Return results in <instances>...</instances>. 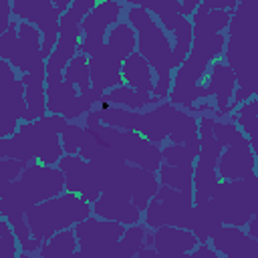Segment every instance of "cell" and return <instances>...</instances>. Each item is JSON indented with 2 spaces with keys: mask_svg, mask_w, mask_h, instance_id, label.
<instances>
[{
  "mask_svg": "<svg viewBox=\"0 0 258 258\" xmlns=\"http://www.w3.org/2000/svg\"><path fill=\"white\" fill-rule=\"evenodd\" d=\"M121 79H123V85L131 87L135 91H141V93H151L153 85H155V75H153L151 67L137 52L129 54L123 60V64H121Z\"/></svg>",
  "mask_w": 258,
  "mask_h": 258,
  "instance_id": "4316f807",
  "label": "cell"
},
{
  "mask_svg": "<svg viewBox=\"0 0 258 258\" xmlns=\"http://www.w3.org/2000/svg\"><path fill=\"white\" fill-rule=\"evenodd\" d=\"M52 6L56 8V12H58V14H64V12L69 10L71 2H69V0H52Z\"/></svg>",
  "mask_w": 258,
  "mask_h": 258,
  "instance_id": "816d5d0a",
  "label": "cell"
},
{
  "mask_svg": "<svg viewBox=\"0 0 258 258\" xmlns=\"http://www.w3.org/2000/svg\"><path fill=\"white\" fill-rule=\"evenodd\" d=\"M198 4H200V0H185V2H181L179 14H181V16H185V18H189V16H191V14L196 12Z\"/></svg>",
  "mask_w": 258,
  "mask_h": 258,
  "instance_id": "681fc988",
  "label": "cell"
},
{
  "mask_svg": "<svg viewBox=\"0 0 258 258\" xmlns=\"http://www.w3.org/2000/svg\"><path fill=\"white\" fill-rule=\"evenodd\" d=\"M83 258H113V246L123 236L125 226L95 218L93 214L73 226Z\"/></svg>",
  "mask_w": 258,
  "mask_h": 258,
  "instance_id": "8fae6325",
  "label": "cell"
},
{
  "mask_svg": "<svg viewBox=\"0 0 258 258\" xmlns=\"http://www.w3.org/2000/svg\"><path fill=\"white\" fill-rule=\"evenodd\" d=\"M105 46L115 52L121 60H125L129 54L135 52L137 48V38H135V30L131 28V24L121 18L117 24H113L105 36Z\"/></svg>",
  "mask_w": 258,
  "mask_h": 258,
  "instance_id": "1f68e13d",
  "label": "cell"
},
{
  "mask_svg": "<svg viewBox=\"0 0 258 258\" xmlns=\"http://www.w3.org/2000/svg\"><path fill=\"white\" fill-rule=\"evenodd\" d=\"M121 191V194H127L131 204L143 214V210L147 208L149 200L157 194L159 189V179H157V173L155 171H147V169H141L137 165H129L125 163L105 185L101 191Z\"/></svg>",
  "mask_w": 258,
  "mask_h": 258,
  "instance_id": "2e32d148",
  "label": "cell"
},
{
  "mask_svg": "<svg viewBox=\"0 0 258 258\" xmlns=\"http://www.w3.org/2000/svg\"><path fill=\"white\" fill-rule=\"evenodd\" d=\"M16 258H34V256H32V254H26V252H20Z\"/></svg>",
  "mask_w": 258,
  "mask_h": 258,
  "instance_id": "db71d44e",
  "label": "cell"
},
{
  "mask_svg": "<svg viewBox=\"0 0 258 258\" xmlns=\"http://www.w3.org/2000/svg\"><path fill=\"white\" fill-rule=\"evenodd\" d=\"M137 6H141L143 10H147L155 22L169 34L177 20L181 18L179 14V8H181V2L179 0H133Z\"/></svg>",
  "mask_w": 258,
  "mask_h": 258,
  "instance_id": "d6a6232c",
  "label": "cell"
},
{
  "mask_svg": "<svg viewBox=\"0 0 258 258\" xmlns=\"http://www.w3.org/2000/svg\"><path fill=\"white\" fill-rule=\"evenodd\" d=\"M155 173H157L159 185H165V187H171V189H177V191L189 194V196L194 194V183H191L194 171H187V169H179V167H171V165L161 163Z\"/></svg>",
  "mask_w": 258,
  "mask_h": 258,
  "instance_id": "74e56055",
  "label": "cell"
},
{
  "mask_svg": "<svg viewBox=\"0 0 258 258\" xmlns=\"http://www.w3.org/2000/svg\"><path fill=\"white\" fill-rule=\"evenodd\" d=\"M133 258H157V252H155L151 246H145V248H141V250L137 252V256H133Z\"/></svg>",
  "mask_w": 258,
  "mask_h": 258,
  "instance_id": "f907efd6",
  "label": "cell"
},
{
  "mask_svg": "<svg viewBox=\"0 0 258 258\" xmlns=\"http://www.w3.org/2000/svg\"><path fill=\"white\" fill-rule=\"evenodd\" d=\"M10 20H12V6L8 0H0V36L6 32Z\"/></svg>",
  "mask_w": 258,
  "mask_h": 258,
  "instance_id": "f6af8a7d",
  "label": "cell"
},
{
  "mask_svg": "<svg viewBox=\"0 0 258 258\" xmlns=\"http://www.w3.org/2000/svg\"><path fill=\"white\" fill-rule=\"evenodd\" d=\"M121 64H123V60L103 44L93 56H89L91 89L95 93L103 95V93H107V91L123 85Z\"/></svg>",
  "mask_w": 258,
  "mask_h": 258,
  "instance_id": "44dd1931",
  "label": "cell"
},
{
  "mask_svg": "<svg viewBox=\"0 0 258 258\" xmlns=\"http://www.w3.org/2000/svg\"><path fill=\"white\" fill-rule=\"evenodd\" d=\"M91 214L101 220L117 222L121 226H135L141 222V212L131 204L125 194L119 191H101L97 202L91 204Z\"/></svg>",
  "mask_w": 258,
  "mask_h": 258,
  "instance_id": "7402d4cb",
  "label": "cell"
},
{
  "mask_svg": "<svg viewBox=\"0 0 258 258\" xmlns=\"http://www.w3.org/2000/svg\"><path fill=\"white\" fill-rule=\"evenodd\" d=\"M85 127L97 131L103 137V141L123 157L125 163L137 165V167L147 169V171H157L159 169V165H161V147L153 145L151 141H147L139 133L121 131V129H113V127L103 125L97 119V115L93 113V109L85 115Z\"/></svg>",
  "mask_w": 258,
  "mask_h": 258,
  "instance_id": "8992f818",
  "label": "cell"
},
{
  "mask_svg": "<svg viewBox=\"0 0 258 258\" xmlns=\"http://www.w3.org/2000/svg\"><path fill=\"white\" fill-rule=\"evenodd\" d=\"M125 20L135 30V38H137L135 52L147 60V64L155 75V85L151 95L159 101H167V95L171 89V75H173L169 34L155 22V18L147 10L137 6L133 0L127 2Z\"/></svg>",
  "mask_w": 258,
  "mask_h": 258,
  "instance_id": "7a4b0ae2",
  "label": "cell"
},
{
  "mask_svg": "<svg viewBox=\"0 0 258 258\" xmlns=\"http://www.w3.org/2000/svg\"><path fill=\"white\" fill-rule=\"evenodd\" d=\"M56 167L64 175V191L77 194L89 204L97 202V198L101 196V183L81 155H62Z\"/></svg>",
  "mask_w": 258,
  "mask_h": 258,
  "instance_id": "d6986e66",
  "label": "cell"
},
{
  "mask_svg": "<svg viewBox=\"0 0 258 258\" xmlns=\"http://www.w3.org/2000/svg\"><path fill=\"white\" fill-rule=\"evenodd\" d=\"M26 103L24 87L20 77L0 85V139L16 133L18 125L24 121Z\"/></svg>",
  "mask_w": 258,
  "mask_h": 258,
  "instance_id": "ffe728a7",
  "label": "cell"
},
{
  "mask_svg": "<svg viewBox=\"0 0 258 258\" xmlns=\"http://www.w3.org/2000/svg\"><path fill=\"white\" fill-rule=\"evenodd\" d=\"M196 135H198V119H196V115H191V113L179 109V111H177V117H175V121H173V127H171V131H169V135H167L169 143H173V145H183L187 139H191V137H196Z\"/></svg>",
  "mask_w": 258,
  "mask_h": 258,
  "instance_id": "ab89813d",
  "label": "cell"
},
{
  "mask_svg": "<svg viewBox=\"0 0 258 258\" xmlns=\"http://www.w3.org/2000/svg\"><path fill=\"white\" fill-rule=\"evenodd\" d=\"M230 14L228 10H212V8H204L202 4H198L196 12L189 16L191 22V34H218L224 32L228 22H230Z\"/></svg>",
  "mask_w": 258,
  "mask_h": 258,
  "instance_id": "4dcf8cb0",
  "label": "cell"
},
{
  "mask_svg": "<svg viewBox=\"0 0 258 258\" xmlns=\"http://www.w3.org/2000/svg\"><path fill=\"white\" fill-rule=\"evenodd\" d=\"M123 10H125V6L117 0L97 2L95 8L81 22L79 52H83L85 56H93L105 44V36L109 32V28L121 20Z\"/></svg>",
  "mask_w": 258,
  "mask_h": 258,
  "instance_id": "9a60e30c",
  "label": "cell"
},
{
  "mask_svg": "<svg viewBox=\"0 0 258 258\" xmlns=\"http://www.w3.org/2000/svg\"><path fill=\"white\" fill-rule=\"evenodd\" d=\"M64 194V175L56 165L28 163L18 179L0 187V216L24 214L36 204Z\"/></svg>",
  "mask_w": 258,
  "mask_h": 258,
  "instance_id": "3957f363",
  "label": "cell"
},
{
  "mask_svg": "<svg viewBox=\"0 0 258 258\" xmlns=\"http://www.w3.org/2000/svg\"><path fill=\"white\" fill-rule=\"evenodd\" d=\"M12 79H16V71H14L6 60L0 58V85L8 83V81H12Z\"/></svg>",
  "mask_w": 258,
  "mask_h": 258,
  "instance_id": "bcb514c9",
  "label": "cell"
},
{
  "mask_svg": "<svg viewBox=\"0 0 258 258\" xmlns=\"http://www.w3.org/2000/svg\"><path fill=\"white\" fill-rule=\"evenodd\" d=\"M210 64L187 54V58L173 71L171 75V89L167 95V103L177 109H191L198 101L208 99L204 89V79L208 75Z\"/></svg>",
  "mask_w": 258,
  "mask_h": 258,
  "instance_id": "7c38bea8",
  "label": "cell"
},
{
  "mask_svg": "<svg viewBox=\"0 0 258 258\" xmlns=\"http://www.w3.org/2000/svg\"><path fill=\"white\" fill-rule=\"evenodd\" d=\"M40 244L42 242H38L34 236H30L26 242H22V244H18V250L20 252H26V254H34V252H38V248H40Z\"/></svg>",
  "mask_w": 258,
  "mask_h": 258,
  "instance_id": "7dc6e473",
  "label": "cell"
},
{
  "mask_svg": "<svg viewBox=\"0 0 258 258\" xmlns=\"http://www.w3.org/2000/svg\"><path fill=\"white\" fill-rule=\"evenodd\" d=\"M22 87H24V103H26V115L24 121H36L46 115V71L44 64L34 69L32 73L20 75Z\"/></svg>",
  "mask_w": 258,
  "mask_h": 258,
  "instance_id": "d4e9b609",
  "label": "cell"
},
{
  "mask_svg": "<svg viewBox=\"0 0 258 258\" xmlns=\"http://www.w3.org/2000/svg\"><path fill=\"white\" fill-rule=\"evenodd\" d=\"M194 157L187 153V149L183 145H163L161 147V163L171 165V167H179V169H187L194 171Z\"/></svg>",
  "mask_w": 258,
  "mask_h": 258,
  "instance_id": "60d3db41",
  "label": "cell"
},
{
  "mask_svg": "<svg viewBox=\"0 0 258 258\" xmlns=\"http://www.w3.org/2000/svg\"><path fill=\"white\" fill-rule=\"evenodd\" d=\"M198 238L183 228H173V226H161L153 230V240L151 248L161 254V256H177V254H187L198 246Z\"/></svg>",
  "mask_w": 258,
  "mask_h": 258,
  "instance_id": "484cf974",
  "label": "cell"
},
{
  "mask_svg": "<svg viewBox=\"0 0 258 258\" xmlns=\"http://www.w3.org/2000/svg\"><path fill=\"white\" fill-rule=\"evenodd\" d=\"M103 103H109L113 107H121V109H129V111H145L149 107H155L163 101L155 99L151 93H141V91H135L127 85H119L107 93L101 95Z\"/></svg>",
  "mask_w": 258,
  "mask_h": 258,
  "instance_id": "83f0119b",
  "label": "cell"
},
{
  "mask_svg": "<svg viewBox=\"0 0 258 258\" xmlns=\"http://www.w3.org/2000/svg\"><path fill=\"white\" fill-rule=\"evenodd\" d=\"M67 119L58 115H44L36 121H22L16 129V133L24 139L30 153L34 155V161L42 165H56L58 159L64 155L60 145V131L67 127Z\"/></svg>",
  "mask_w": 258,
  "mask_h": 258,
  "instance_id": "9c48e42d",
  "label": "cell"
},
{
  "mask_svg": "<svg viewBox=\"0 0 258 258\" xmlns=\"http://www.w3.org/2000/svg\"><path fill=\"white\" fill-rule=\"evenodd\" d=\"M97 0H73L69 10L60 14L58 22V40L54 44V50L44 60L46 71V83L62 81L64 67L71 62V58L79 52L81 42V22L83 18L95 8Z\"/></svg>",
  "mask_w": 258,
  "mask_h": 258,
  "instance_id": "52a82bcc",
  "label": "cell"
},
{
  "mask_svg": "<svg viewBox=\"0 0 258 258\" xmlns=\"http://www.w3.org/2000/svg\"><path fill=\"white\" fill-rule=\"evenodd\" d=\"M10 6H12V16H16V20H24L38 28L42 38L40 54L42 60H46L58 40V22H60V14L52 6V0H14L10 2Z\"/></svg>",
  "mask_w": 258,
  "mask_h": 258,
  "instance_id": "4fadbf2b",
  "label": "cell"
},
{
  "mask_svg": "<svg viewBox=\"0 0 258 258\" xmlns=\"http://www.w3.org/2000/svg\"><path fill=\"white\" fill-rule=\"evenodd\" d=\"M226 119H230L232 123H236V127L248 139L252 151L258 153V99L252 97L246 103L238 105Z\"/></svg>",
  "mask_w": 258,
  "mask_h": 258,
  "instance_id": "f546056e",
  "label": "cell"
},
{
  "mask_svg": "<svg viewBox=\"0 0 258 258\" xmlns=\"http://www.w3.org/2000/svg\"><path fill=\"white\" fill-rule=\"evenodd\" d=\"M220 181L244 179L250 173H256V153L252 151L248 139L238 131L232 141L222 149L216 165Z\"/></svg>",
  "mask_w": 258,
  "mask_h": 258,
  "instance_id": "e0dca14e",
  "label": "cell"
},
{
  "mask_svg": "<svg viewBox=\"0 0 258 258\" xmlns=\"http://www.w3.org/2000/svg\"><path fill=\"white\" fill-rule=\"evenodd\" d=\"M6 232H10V226H8L6 218H2V216H0V236H2V234H6Z\"/></svg>",
  "mask_w": 258,
  "mask_h": 258,
  "instance_id": "f5cc1de1",
  "label": "cell"
},
{
  "mask_svg": "<svg viewBox=\"0 0 258 258\" xmlns=\"http://www.w3.org/2000/svg\"><path fill=\"white\" fill-rule=\"evenodd\" d=\"M177 111L179 109L169 105L167 101H163V103H159L155 107L145 109V113L141 111L139 125H137L135 133H139L141 137H145L153 145H161L163 141H167V135H169V131L173 127Z\"/></svg>",
  "mask_w": 258,
  "mask_h": 258,
  "instance_id": "603a6c76",
  "label": "cell"
},
{
  "mask_svg": "<svg viewBox=\"0 0 258 258\" xmlns=\"http://www.w3.org/2000/svg\"><path fill=\"white\" fill-rule=\"evenodd\" d=\"M169 38H171V67L175 71L187 58L189 48H191L194 34H191V22H189V18L181 16L177 20L175 28L171 30V36Z\"/></svg>",
  "mask_w": 258,
  "mask_h": 258,
  "instance_id": "d590c367",
  "label": "cell"
},
{
  "mask_svg": "<svg viewBox=\"0 0 258 258\" xmlns=\"http://www.w3.org/2000/svg\"><path fill=\"white\" fill-rule=\"evenodd\" d=\"M210 240L212 248L224 258H258V240L248 238L242 228L222 226Z\"/></svg>",
  "mask_w": 258,
  "mask_h": 258,
  "instance_id": "cb8c5ba5",
  "label": "cell"
},
{
  "mask_svg": "<svg viewBox=\"0 0 258 258\" xmlns=\"http://www.w3.org/2000/svg\"><path fill=\"white\" fill-rule=\"evenodd\" d=\"M145 234H147L145 226H139V224L127 226L123 236L113 246V258H133V256H137V252L141 248H145Z\"/></svg>",
  "mask_w": 258,
  "mask_h": 258,
  "instance_id": "8d00e7d4",
  "label": "cell"
},
{
  "mask_svg": "<svg viewBox=\"0 0 258 258\" xmlns=\"http://www.w3.org/2000/svg\"><path fill=\"white\" fill-rule=\"evenodd\" d=\"M89 216H91V204L77 194L64 191L28 210L26 224L30 228V234L38 242H46L56 232L69 230L75 224L87 220Z\"/></svg>",
  "mask_w": 258,
  "mask_h": 258,
  "instance_id": "277c9868",
  "label": "cell"
},
{
  "mask_svg": "<svg viewBox=\"0 0 258 258\" xmlns=\"http://www.w3.org/2000/svg\"><path fill=\"white\" fill-rule=\"evenodd\" d=\"M226 46L222 60L236 77L234 107L258 93V2L242 0L230 14L226 26Z\"/></svg>",
  "mask_w": 258,
  "mask_h": 258,
  "instance_id": "6da1fadb",
  "label": "cell"
},
{
  "mask_svg": "<svg viewBox=\"0 0 258 258\" xmlns=\"http://www.w3.org/2000/svg\"><path fill=\"white\" fill-rule=\"evenodd\" d=\"M222 226L242 228L258 214V175L250 173L244 179L220 181L212 196Z\"/></svg>",
  "mask_w": 258,
  "mask_h": 258,
  "instance_id": "5b68a950",
  "label": "cell"
},
{
  "mask_svg": "<svg viewBox=\"0 0 258 258\" xmlns=\"http://www.w3.org/2000/svg\"><path fill=\"white\" fill-rule=\"evenodd\" d=\"M206 97H212V103L216 107L218 119H226L236 107H234V91H236V77L230 71V67L218 58L210 64L206 81H204Z\"/></svg>",
  "mask_w": 258,
  "mask_h": 258,
  "instance_id": "ac0fdd59",
  "label": "cell"
},
{
  "mask_svg": "<svg viewBox=\"0 0 258 258\" xmlns=\"http://www.w3.org/2000/svg\"><path fill=\"white\" fill-rule=\"evenodd\" d=\"M222 228V220L216 212V206L212 200L204 202V204H196L194 212H191V220L187 230L198 238L200 244H208L210 238Z\"/></svg>",
  "mask_w": 258,
  "mask_h": 258,
  "instance_id": "f1b7e54d",
  "label": "cell"
},
{
  "mask_svg": "<svg viewBox=\"0 0 258 258\" xmlns=\"http://www.w3.org/2000/svg\"><path fill=\"white\" fill-rule=\"evenodd\" d=\"M85 135V127L79 123H67V127L60 131V145L64 155H79V147Z\"/></svg>",
  "mask_w": 258,
  "mask_h": 258,
  "instance_id": "b9f144b4",
  "label": "cell"
},
{
  "mask_svg": "<svg viewBox=\"0 0 258 258\" xmlns=\"http://www.w3.org/2000/svg\"><path fill=\"white\" fill-rule=\"evenodd\" d=\"M101 95L89 89L87 93H79L69 81H56L46 83V113L58 115L67 119L69 123H75L77 119L85 117L97 103Z\"/></svg>",
  "mask_w": 258,
  "mask_h": 258,
  "instance_id": "5bb4252c",
  "label": "cell"
},
{
  "mask_svg": "<svg viewBox=\"0 0 258 258\" xmlns=\"http://www.w3.org/2000/svg\"><path fill=\"white\" fill-rule=\"evenodd\" d=\"M244 228H246L244 232H246V236H248V238L258 240V214H256V216H252Z\"/></svg>",
  "mask_w": 258,
  "mask_h": 258,
  "instance_id": "c3c4849f",
  "label": "cell"
},
{
  "mask_svg": "<svg viewBox=\"0 0 258 258\" xmlns=\"http://www.w3.org/2000/svg\"><path fill=\"white\" fill-rule=\"evenodd\" d=\"M40 44L42 38L36 26L12 18L6 32L0 36V58L6 60L20 75L32 73L34 69L44 64Z\"/></svg>",
  "mask_w": 258,
  "mask_h": 258,
  "instance_id": "ba28073f",
  "label": "cell"
},
{
  "mask_svg": "<svg viewBox=\"0 0 258 258\" xmlns=\"http://www.w3.org/2000/svg\"><path fill=\"white\" fill-rule=\"evenodd\" d=\"M62 79L69 81L79 93H87L91 89V77H89V56L83 52H77L71 62L64 67Z\"/></svg>",
  "mask_w": 258,
  "mask_h": 258,
  "instance_id": "f35d334b",
  "label": "cell"
},
{
  "mask_svg": "<svg viewBox=\"0 0 258 258\" xmlns=\"http://www.w3.org/2000/svg\"><path fill=\"white\" fill-rule=\"evenodd\" d=\"M224 46H226V34L218 32V34H198L191 38V48L189 54L212 64L214 60L222 58L224 54Z\"/></svg>",
  "mask_w": 258,
  "mask_h": 258,
  "instance_id": "836d02e7",
  "label": "cell"
},
{
  "mask_svg": "<svg viewBox=\"0 0 258 258\" xmlns=\"http://www.w3.org/2000/svg\"><path fill=\"white\" fill-rule=\"evenodd\" d=\"M28 163L24 161H18V159H0V187L18 179V175L22 173V169L26 167Z\"/></svg>",
  "mask_w": 258,
  "mask_h": 258,
  "instance_id": "7bdbcfd3",
  "label": "cell"
},
{
  "mask_svg": "<svg viewBox=\"0 0 258 258\" xmlns=\"http://www.w3.org/2000/svg\"><path fill=\"white\" fill-rule=\"evenodd\" d=\"M77 250H79V244H77L75 232L73 228H69L62 232H56L46 242H42L38 248V256L40 258H73Z\"/></svg>",
  "mask_w": 258,
  "mask_h": 258,
  "instance_id": "e575fe53",
  "label": "cell"
},
{
  "mask_svg": "<svg viewBox=\"0 0 258 258\" xmlns=\"http://www.w3.org/2000/svg\"><path fill=\"white\" fill-rule=\"evenodd\" d=\"M18 256V244H16V236L10 232L0 236V258H16Z\"/></svg>",
  "mask_w": 258,
  "mask_h": 258,
  "instance_id": "ee69618b",
  "label": "cell"
},
{
  "mask_svg": "<svg viewBox=\"0 0 258 258\" xmlns=\"http://www.w3.org/2000/svg\"><path fill=\"white\" fill-rule=\"evenodd\" d=\"M143 212H145V228L149 230H157L161 226L187 230L194 212V198L189 194H181L177 189L159 185L157 194L149 200Z\"/></svg>",
  "mask_w": 258,
  "mask_h": 258,
  "instance_id": "30bf717a",
  "label": "cell"
}]
</instances>
